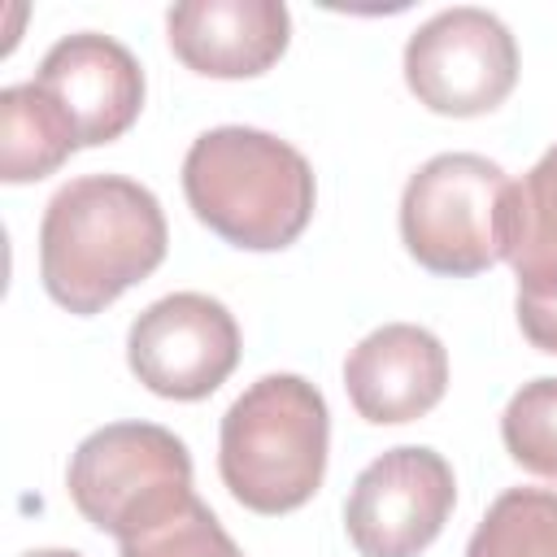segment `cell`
Instances as JSON below:
<instances>
[{
  "label": "cell",
  "instance_id": "cell-1",
  "mask_svg": "<svg viewBox=\"0 0 557 557\" xmlns=\"http://www.w3.org/2000/svg\"><path fill=\"white\" fill-rule=\"evenodd\" d=\"M165 244L161 200L144 183L126 174H83L44 209L39 278L61 309L91 318L144 283L165 261Z\"/></svg>",
  "mask_w": 557,
  "mask_h": 557
},
{
  "label": "cell",
  "instance_id": "cell-2",
  "mask_svg": "<svg viewBox=\"0 0 557 557\" xmlns=\"http://www.w3.org/2000/svg\"><path fill=\"white\" fill-rule=\"evenodd\" d=\"M183 196L191 213L235 248L278 252L313 218V165L287 139L257 126H213L183 157Z\"/></svg>",
  "mask_w": 557,
  "mask_h": 557
},
{
  "label": "cell",
  "instance_id": "cell-3",
  "mask_svg": "<svg viewBox=\"0 0 557 557\" xmlns=\"http://www.w3.org/2000/svg\"><path fill=\"white\" fill-rule=\"evenodd\" d=\"M326 396L300 374H261L222 413L218 474L252 513L300 509L326 479Z\"/></svg>",
  "mask_w": 557,
  "mask_h": 557
},
{
  "label": "cell",
  "instance_id": "cell-4",
  "mask_svg": "<svg viewBox=\"0 0 557 557\" xmlns=\"http://www.w3.org/2000/svg\"><path fill=\"white\" fill-rule=\"evenodd\" d=\"M65 487L96 531L126 544L196 496L191 453L157 422H109L70 453Z\"/></svg>",
  "mask_w": 557,
  "mask_h": 557
},
{
  "label": "cell",
  "instance_id": "cell-5",
  "mask_svg": "<svg viewBox=\"0 0 557 557\" xmlns=\"http://www.w3.org/2000/svg\"><path fill=\"white\" fill-rule=\"evenodd\" d=\"M509 174L479 152L422 161L400 191V239L409 257L444 278H470L505 257Z\"/></svg>",
  "mask_w": 557,
  "mask_h": 557
},
{
  "label": "cell",
  "instance_id": "cell-6",
  "mask_svg": "<svg viewBox=\"0 0 557 557\" xmlns=\"http://www.w3.org/2000/svg\"><path fill=\"white\" fill-rule=\"evenodd\" d=\"M405 83L440 117L492 113L518 83V44L479 4L440 9L405 44Z\"/></svg>",
  "mask_w": 557,
  "mask_h": 557
},
{
  "label": "cell",
  "instance_id": "cell-7",
  "mask_svg": "<svg viewBox=\"0 0 557 557\" xmlns=\"http://www.w3.org/2000/svg\"><path fill=\"white\" fill-rule=\"evenodd\" d=\"M453 500V466L426 444H400L352 479L344 531L361 557H418L440 540Z\"/></svg>",
  "mask_w": 557,
  "mask_h": 557
},
{
  "label": "cell",
  "instance_id": "cell-8",
  "mask_svg": "<svg viewBox=\"0 0 557 557\" xmlns=\"http://www.w3.org/2000/svg\"><path fill=\"white\" fill-rule=\"evenodd\" d=\"M131 374L165 400H205L239 366L235 313L205 292H170L126 331Z\"/></svg>",
  "mask_w": 557,
  "mask_h": 557
},
{
  "label": "cell",
  "instance_id": "cell-9",
  "mask_svg": "<svg viewBox=\"0 0 557 557\" xmlns=\"http://www.w3.org/2000/svg\"><path fill=\"white\" fill-rule=\"evenodd\" d=\"M35 83L70 117L78 148L122 139L144 109V65L122 39L100 30H74L57 39L39 61Z\"/></svg>",
  "mask_w": 557,
  "mask_h": 557
},
{
  "label": "cell",
  "instance_id": "cell-10",
  "mask_svg": "<svg viewBox=\"0 0 557 557\" xmlns=\"http://www.w3.org/2000/svg\"><path fill=\"white\" fill-rule=\"evenodd\" d=\"M344 392L374 426L431 413L448 392V352L418 322H383L344 357Z\"/></svg>",
  "mask_w": 557,
  "mask_h": 557
},
{
  "label": "cell",
  "instance_id": "cell-11",
  "mask_svg": "<svg viewBox=\"0 0 557 557\" xmlns=\"http://www.w3.org/2000/svg\"><path fill=\"white\" fill-rule=\"evenodd\" d=\"M174 57L205 78H257L292 39V13L278 0H183L165 13Z\"/></svg>",
  "mask_w": 557,
  "mask_h": 557
},
{
  "label": "cell",
  "instance_id": "cell-12",
  "mask_svg": "<svg viewBox=\"0 0 557 557\" xmlns=\"http://www.w3.org/2000/svg\"><path fill=\"white\" fill-rule=\"evenodd\" d=\"M78 152V135L61 104L30 78L0 91V178L35 183Z\"/></svg>",
  "mask_w": 557,
  "mask_h": 557
},
{
  "label": "cell",
  "instance_id": "cell-13",
  "mask_svg": "<svg viewBox=\"0 0 557 557\" xmlns=\"http://www.w3.org/2000/svg\"><path fill=\"white\" fill-rule=\"evenodd\" d=\"M505 261L518 283L557 274V144L509 187L505 205Z\"/></svg>",
  "mask_w": 557,
  "mask_h": 557
},
{
  "label": "cell",
  "instance_id": "cell-14",
  "mask_svg": "<svg viewBox=\"0 0 557 557\" xmlns=\"http://www.w3.org/2000/svg\"><path fill=\"white\" fill-rule=\"evenodd\" d=\"M466 557H557V492L509 487L474 527Z\"/></svg>",
  "mask_w": 557,
  "mask_h": 557
},
{
  "label": "cell",
  "instance_id": "cell-15",
  "mask_svg": "<svg viewBox=\"0 0 557 557\" xmlns=\"http://www.w3.org/2000/svg\"><path fill=\"white\" fill-rule=\"evenodd\" d=\"M500 440L522 470L557 483V379L553 374L531 379L509 396L500 413Z\"/></svg>",
  "mask_w": 557,
  "mask_h": 557
},
{
  "label": "cell",
  "instance_id": "cell-16",
  "mask_svg": "<svg viewBox=\"0 0 557 557\" xmlns=\"http://www.w3.org/2000/svg\"><path fill=\"white\" fill-rule=\"evenodd\" d=\"M122 557H244L218 513L191 496L174 518L157 522L152 531L122 544Z\"/></svg>",
  "mask_w": 557,
  "mask_h": 557
},
{
  "label": "cell",
  "instance_id": "cell-17",
  "mask_svg": "<svg viewBox=\"0 0 557 557\" xmlns=\"http://www.w3.org/2000/svg\"><path fill=\"white\" fill-rule=\"evenodd\" d=\"M513 313H518V326L531 339V348L557 357V274L518 283Z\"/></svg>",
  "mask_w": 557,
  "mask_h": 557
},
{
  "label": "cell",
  "instance_id": "cell-18",
  "mask_svg": "<svg viewBox=\"0 0 557 557\" xmlns=\"http://www.w3.org/2000/svg\"><path fill=\"white\" fill-rule=\"evenodd\" d=\"M22 557H83L78 548H30V553H22Z\"/></svg>",
  "mask_w": 557,
  "mask_h": 557
}]
</instances>
